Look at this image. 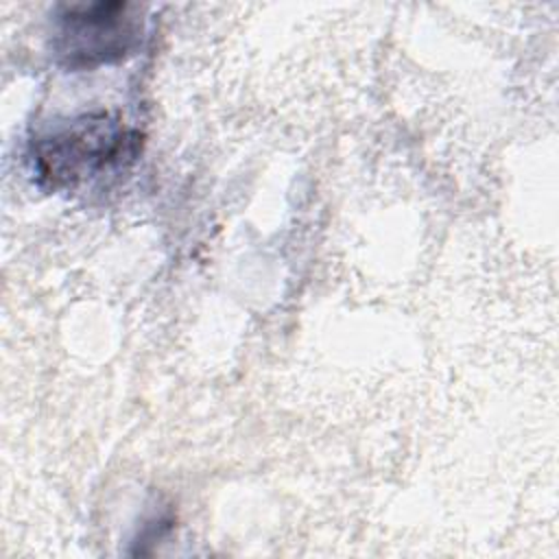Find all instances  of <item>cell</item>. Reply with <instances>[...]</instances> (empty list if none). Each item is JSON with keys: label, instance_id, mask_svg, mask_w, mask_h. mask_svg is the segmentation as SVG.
Returning a JSON list of instances; mask_svg holds the SVG:
<instances>
[{"label": "cell", "instance_id": "1", "mask_svg": "<svg viewBox=\"0 0 559 559\" xmlns=\"http://www.w3.org/2000/svg\"><path fill=\"white\" fill-rule=\"evenodd\" d=\"M129 4L70 7L61 17V55L70 66L90 68L120 57L135 37Z\"/></svg>", "mask_w": 559, "mask_h": 559}, {"label": "cell", "instance_id": "2", "mask_svg": "<svg viewBox=\"0 0 559 559\" xmlns=\"http://www.w3.org/2000/svg\"><path fill=\"white\" fill-rule=\"evenodd\" d=\"M122 135L103 122H92L76 131H68L52 140L50 148L41 153L44 173L55 177L87 175L118 155Z\"/></svg>", "mask_w": 559, "mask_h": 559}]
</instances>
